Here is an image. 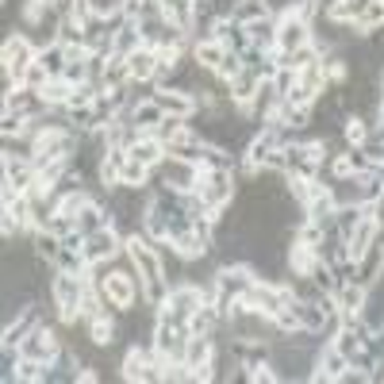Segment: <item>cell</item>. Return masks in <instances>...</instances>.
Segmentation results:
<instances>
[{"mask_svg":"<svg viewBox=\"0 0 384 384\" xmlns=\"http://www.w3.org/2000/svg\"><path fill=\"white\" fill-rule=\"evenodd\" d=\"M31 58H35L31 38H8V43H4V73L19 81V77L31 69Z\"/></svg>","mask_w":384,"mask_h":384,"instance_id":"6da1fadb","label":"cell"},{"mask_svg":"<svg viewBox=\"0 0 384 384\" xmlns=\"http://www.w3.org/2000/svg\"><path fill=\"white\" fill-rule=\"evenodd\" d=\"M19 354L31 357V361H47V357L54 354V335H50V331H35L31 338L19 342Z\"/></svg>","mask_w":384,"mask_h":384,"instance_id":"7a4b0ae2","label":"cell"},{"mask_svg":"<svg viewBox=\"0 0 384 384\" xmlns=\"http://www.w3.org/2000/svg\"><path fill=\"white\" fill-rule=\"evenodd\" d=\"M200 196H204V208H219L223 200L230 196V177L227 173H211L208 177V184H200Z\"/></svg>","mask_w":384,"mask_h":384,"instance_id":"3957f363","label":"cell"},{"mask_svg":"<svg viewBox=\"0 0 384 384\" xmlns=\"http://www.w3.org/2000/svg\"><path fill=\"white\" fill-rule=\"evenodd\" d=\"M162 177H165V184H173V189H192V184H200L196 181V169L189 165V158H173Z\"/></svg>","mask_w":384,"mask_h":384,"instance_id":"277c9868","label":"cell"},{"mask_svg":"<svg viewBox=\"0 0 384 384\" xmlns=\"http://www.w3.org/2000/svg\"><path fill=\"white\" fill-rule=\"evenodd\" d=\"M58 292V307H62V315L73 319V307H77V296H81V285H77V277H69V273H62L54 285Z\"/></svg>","mask_w":384,"mask_h":384,"instance_id":"5b68a950","label":"cell"},{"mask_svg":"<svg viewBox=\"0 0 384 384\" xmlns=\"http://www.w3.org/2000/svg\"><path fill=\"white\" fill-rule=\"evenodd\" d=\"M104 292H108V300H112L115 307H127L134 300V280L127 277V273H119V277H108L104 280Z\"/></svg>","mask_w":384,"mask_h":384,"instance_id":"8992f818","label":"cell"},{"mask_svg":"<svg viewBox=\"0 0 384 384\" xmlns=\"http://www.w3.org/2000/svg\"><path fill=\"white\" fill-rule=\"evenodd\" d=\"M277 43L288 50V54H296V50L307 43V27H304V23H300V19H288L285 27L277 31Z\"/></svg>","mask_w":384,"mask_h":384,"instance_id":"52a82bcc","label":"cell"},{"mask_svg":"<svg viewBox=\"0 0 384 384\" xmlns=\"http://www.w3.org/2000/svg\"><path fill=\"white\" fill-rule=\"evenodd\" d=\"M88 239V246H85V258L88 261H100V258H108V254H112L115 250V239H112V230H93V235H85Z\"/></svg>","mask_w":384,"mask_h":384,"instance_id":"ba28073f","label":"cell"},{"mask_svg":"<svg viewBox=\"0 0 384 384\" xmlns=\"http://www.w3.org/2000/svg\"><path fill=\"white\" fill-rule=\"evenodd\" d=\"M154 66H158V54H150V50H143V54L134 50V54L127 58V73H131V77H143V81L154 73Z\"/></svg>","mask_w":384,"mask_h":384,"instance_id":"9c48e42d","label":"cell"},{"mask_svg":"<svg viewBox=\"0 0 384 384\" xmlns=\"http://www.w3.org/2000/svg\"><path fill=\"white\" fill-rule=\"evenodd\" d=\"M143 177H146V165L139 162V158H127L123 169H119V181H123L127 189H139V184H143Z\"/></svg>","mask_w":384,"mask_h":384,"instance_id":"30bf717a","label":"cell"},{"mask_svg":"<svg viewBox=\"0 0 384 384\" xmlns=\"http://www.w3.org/2000/svg\"><path fill=\"white\" fill-rule=\"evenodd\" d=\"M131 158H139L143 165H154L158 158H162V143H154V139H143V143L131 146Z\"/></svg>","mask_w":384,"mask_h":384,"instance_id":"8fae6325","label":"cell"},{"mask_svg":"<svg viewBox=\"0 0 384 384\" xmlns=\"http://www.w3.org/2000/svg\"><path fill=\"white\" fill-rule=\"evenodd\" d=\"M369 4H373V0H338V4H335L331 12H335L338 19H350V16H354V19H361V12L369 8Z\"/></svg>","mask_w":384,"mask_h":384,"instance_id":"7c38bea8","label":"cell"},{"mask_svg":"<svg viewBox=\"0 0 384 384\" xmlns=\"http://www.w3.org/2000/svg\"><path fill=\"white\" fill-rule=\"evenodd\" d=\"M346 373V354L342 350H331V354L323 357V373L319 376H342Z\"/></svg>","mask_w":384,"mask_h":384,"instance_id":"4fadbf2b","label":"cell"},{"mask_svg":"<svg viewBox=\"0 0 384 384\" xmlns=\"http://www.w3.org/2000/svg\"><path fill=\"white\" fill-rule=\"evenodd\" d=\"M162 112L165 108L154 100V104H143V108H134V123L143 119V127H154V123H162Z\"/></svg>","mask_w":384,"mask_h":384,"instance_id":"5bb4252c","label":"cell"},{"mask_svg":"<svg viewBox=\"0 0 384 384\" xmlns=\"http://www.w3.org/2000/svg\"><path fill=\"white\" fill-rule=\"evenodd\" d=\"M196 58H200L204 66H219V62H223V47H219V43H204V47H196Z\"/></svg>","mask_w":384,"mask_h":384,"instance_id":"9a60e30c","label":"cell"},{"mask_svg":"<svg viewBox=\"0 0 384 384\" xmlns=\"http://www.w3.org/2000/svg\"><path fill=\"white\" fill-rule=\"evenodd\" d=\"M158 104H162L165 112H173V115H184V112H189V108H192L189 100H184V96H173V93H169V96L162 93V96H158Z\"/></svg>","mask_w":384,"mask_h":384,"instance_id":"2e32d148","label":"cell"},{"mask_svg":"<svg viewBox=\"0 0 384 384\" xmlns=\"http://www.w3.org/2000/svg\"><path fill=\"white\" fill-rule=\"evenodd\" d=\"M250 38H254L258 47H269V43H273V27L261 23V19H254V23H250Z\"/></svg>","mask_w":384,"mask_h":384,"instance_id":"e0dca14e","label":"cell"},{"mask_svg":"<svg viewBox=\"0 0 384 384\" xmlns=\"http://www.w3.org/2000/svg\"><path fill=\"white\" fill-rule=\"evenodd\" d=\"M361 23H365V27H381V23H384V4H381V0H373V4L361 12Z\"/></svg>","mask_w":384,"mask_h":384,"instance_id":"ac0fdd59","label":"cell"},{"mask_svg":"<svg viewBox=\"0 0 384 384\" xmlns=\"http://www.w3.org/2000/svg\"><path fill=\"white\" fill-rule=\"evenodd\" d=\"M93 230H100V211L81 208V235H93Z\"/></svg>","mask_w":384,"mask_h":384,"instance_id":"d6986e66","label":"cell"},{"mask_svg":"<svg viewBox=\"0 0 384 384\" xmlns=\"http://www.w3.org/2000/svg\"><path fill=\"white\" fill-rule=\"evenodd\" d=\"M254 88H258V81H254L250 73H239V81H235V96H239V100H250Z\"/></svg>","mask_w":384,"mask_h":384,"instance_id":"ffe728a7","label":"cell"},{"mask_svg":"<svg viewBox=\"0 0 384 384\" xmlns=\"http://www.w3.org/2000/svg\"><path fill=\"white\" fill-rule=\"evenodd\" d=\"M338 227L350 235V230L357 227V208H342V211H338Z\"/></svg>","mask_w":384,"mask_h":384,"instance_id":"44dd1931","label":"cell"},{"mask_svg":"<svg viewBox=\"0 0 384 384\" xmlns=\"http://www.w3.org/2000/svg\"><path fill=\"white\" fill-rule=\"evenodd\" d=\"M342 307H346V311H357V307H361V288H346V292H342Z\"/></svg>","mask_w":384,"mask_h":384,"instance_id":"7402d4cb","label":"cell"},{"mask_svg":"<svg viewBox=\"0 0 384 384\" xmlns=\"http://www.w3.org/2000/svg\"><path fill=\"white\" fill-rule=\"evenodd\" d=\"M219 73H223V77H239V73H242V69H239V58H235V54H223Z\"/></svg>","mask_w":384,"mask_h":384,"instance_id":"603a6c76","label":"cell"},{"mask_svg":"<svg viewBox=\"0 0 384 384\" xmlns=\"http://www.w3.org/2000/svg\"><path fill=\"white\" fill-rule=\"evenodd\" d=\"M43 69H47L43 62H31V69L23 73V77H27V85H31V88H38V85H43Z\"/></svg>","mask_w":384,"mask_h":384,"instance_id":"cb8c5ba5","label":"cell"},{"mask_svg":"<svg viewBox=\"0 0 384 384\" xmlns=\"http://www.w3.org/2000/svg\"><path fill=\"white\" fill-rule=\"evenodd\" d=\"M338 350H342L346 357H350V354H354V350H357V335H354V331H346V335H342V342H338Z\"/></svg>","mask_w":384,"mask_h":384,"instance_id":"d4e9b609","label":"cell"},{"mask_svg":"<svg viewBox=\"0 0 384 384\" xmlns=\"http://www.w3.org/2000/svg\"><path fill=\"white\" fill-rule=\"evenodd\" d=\"M38 254L54 258V254H58V239H47V235H43V239H38Z\"/></svg>","mask_w":384,"mask_h":384,"instance_id":"484cf974","label":"cell"},{"mask_svg":"<svg viewBox=\"0 0 384 384\" xmlns=\"http://www.w3.org/2000/svg\"><path fill=\"white\" fill-rule=\"evenodd\" d=\"M346 134H350V143H361V139H365V127L357 123V119H350V127H346Z\"/></svg>","mask_w":384,"mask_h":384,"instance_id":"4316f807","label":"cell"},{"mask_svg":"<svg viewBox=\"0 0 384 384\" xmlns=\"http://www.w3.org/2000/svg\"><path fill=\"white\" fill-rule=\"evenodd\" d=\"M19 127H23V119H19V115H4V134H12V131H19Z\"/></svg>","mask_w":384,"mask_h":384,"instance_id":"83f0119b","label":"cell"},{"mask_svg":"<svg viewBox=\"0 0 384 384\" xmlns=\"http://www.w3.org/2000/svg\"><path fill=\"white\" fill-rule=\"evenodd\" d=\"M88 4H93L96 12H115L119 8V0H88Z\"/></svg>","mask_w":384,"mask_h":384,"instance_id":"f1b7e54d","label":"cell"},{"mask_svg":"<svg viewBox=\"0 0 384 384\" xmlns=\"http://www.w3.org/2000/svg\"><path fill=\"white\" fill-rule=\"evenodd\" d=\"M38 4H50V0H38Z\"/></svg>","mask_w":384,"mask_h":384,"instance_id":"f546056e","label":"cell"}]
</instances>
